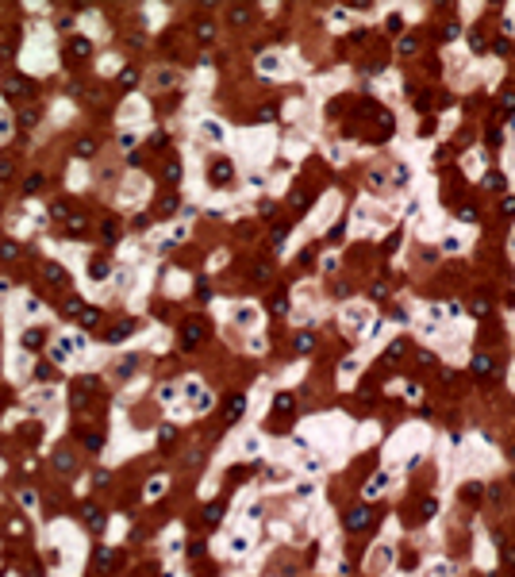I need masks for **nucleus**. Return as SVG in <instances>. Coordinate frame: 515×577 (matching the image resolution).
I'll use <instances>...</instances> for the list:
<instances>
[{"mask_svg":"<svg viewBox=\"0 0 515 577\" xmlns=\"http://www.w3.org/2000/svg\"><path fill=\"white\" fill-rule=\"evenodd\" d=\"M204 520H208V527H215V524H219V520H223V504H208Z\"/></svg>","mask_w":515,"mask_h":577,"instance_id":"9b49d317","label":"nucleus"},{"mask_svg":"<svg viewBox=\"0 0 515 577\" xmlns=\"http://www.w3.org/2000/svg\"><path fill=\"white\" fill-rule=\"evenodd\" d=\"M473 373H477V377H488V373H492V358L477 354V358H473Z\"/></svg>","mask_w":515,"mask_h":577,"instance_id":"6e6552de","label":"nucleus"},{"mask_svg":"<svg viewBox=\"0 0 515 577\" xmlns=\"http://www.w3.org/2000/svg\"><path fill=\"white\" fill-rule=\"evenodd\" d=\"M16 254H19L16 243H0V258H16Z\"/></svg>","mask_w":515,"mask_h":577,"instance_id":"5701e85b","label":"nucleus"},{"mask_svg":"<svg viewBox=\"0 0 515 577\" xmlns=\"http://www.w3.org/2000/svg\"><path fill=\"white\" fill-rule=\"evenodd\" d=\"M385 485H388V477H385V473H377V477H373V481H369V485H365V493H369V496H373V493H381V489H385Z\"/></svg>","mask_w":515,"mask_h":577,"instance_id":"a211bd4d","label":"nucleus"},{"mask_svg":"<svg viewBox=\"0 0 515 577\" xmlns=\"http://www.w3.org/2000/svg\"><path fill=\"white\" fill-rule=\"evenodd\" d=\"M4 93H8L12 100H16V97H31V81H27V77H12V81L4 85Z\"/></svg>","mask_w":515,"mask_h":577,"instance_id":"39448f33","label":"nucleus"},{"mask_svg":"<svg viewBox=\"0 0 515 577\" xmlns=\"http://www.w3.org/2000/svg\"><path fill=\"white\" fill-rule=\"evenodd\" d=\"M196 35H200V39H204V43H208V39H211V35H215V27H211V23H200V27H196Z\"/></svg>","mask_w":515,"mask_h":577,"instance_id":"c756f323","label":"nucleus"},{"mask_svg":"<svg viewBox=\"0 0 515 577\" xmlns=\"http://www.w3.org/2000/svg\"><path fill=\"white\" fill-rule=\"evenodd\" d=\"M47 281H50V285H65V273H62V265H47Z\"/></svg>","mask_w":515,"mask_h":577,"instance_id":"2eb2a0df","label":"nucleus"},{"mask_svg":"<svg viewBox=\"0 0 515 577\" xmlns=\"http://www.w3.org/2000/svg\"><path fill=\"white\" fill-rule=\"evenodd\" d=\"M50 215H54V219H65V204H62V200H58V204H54V208H50Z\"/></svg>","mask_w":515,"mask_h":577,"instance_id":"e433bc0d","label":"nucleus"},{"mask_svg":"<svg viewBox=\"0 0 515 577\" xmlns=\"http://www.w3.org/2000/svg\"><path fill=\"white\" fill-rule=\"evenodd\" d=\"M77 315H81V323H85V327H97V319H100V312H97V308H81Z\"/></svg>","mask_w":515,"mask_h":577,"instance_id":"dca6fc26","label":"nucleus"},{"mask_svg":"<svg viewBox=\"0 0 515 577\" xmlns=\"http://www.w3.org/2000/svg\"><path fill=\"white\" fill-rule=\"evenodd\" d=\"M39 185H43V177H39V173H31V177H27V185H23V193H39Z\"/></svg>","mask_w":515,"mask_h":577,"instance_id":"4be33fe9","label":"nucleus"},{"mask_svg":"<svg viewBox=\"0 0 515 577\" xmlns=\"http://www.w3.org/2000/svg\"><path fill=\"white\" fill-rule=\"evenodd\" d=\"M8 177H12V162H8V158H0V181H8Z\"/></svg>","mask_w":515,"mask_h":577,"instance_id":"473e14b6","label":"nucleus"},{"mask_svg":"<svg viewBox=\"0 0 515 577\" xmlns=\"http://www.w3.org/2000/svg\"><path fill=\"white\" fill-rule=\"evenodd\" d=\"M462 219H469V223H477V219H481V215H477V212H473V208H469V204H465V208H462Z\"/></svg>","mask_w":515,"mask_h":577,"instance_id":"4c0bfd02","label":"nucleus"},{"mask_svg":"<svg viewBox=\"0 0 515 577\" xmlns=\"http://www.w3.org/2000/svg\"><path fill=\"white\" fill-rule=\"evenodd\" d=\"M135 362H139V358H123V366H119V377H127V373L135 369Z\"/></svg>","mask_w":515,"mask_h":577,"instance_id":"f704fd0d","label":"nucleus"},{"mask_svg":"<svg viewBox=\"0 0 515 577\" xmlns=\"http://www.w3.org/2000/svg\"><path fill=\"white\" fill-rule=\"evenodd\" d=\"M158 443H161V446H169V443H173V427H169V423L158 431Z\"/></svg>","mask_w":515,"mask_h":577,"instance_id":"b1692460","label":"nucleus"},{"mask_svg":"<svg viewBox=\"0 0 515 577\" xmlns=\"http://www.w3.org/2000/svg\"><path fill=\"white\" fill-rule=\"evenodd\" d=\"M308 200H311V193H296V197H292V204H296V212H304V208H308Z\"/></svg>","mask_w":515,"mask_h":577,"instance_id":"a878e982","label":"nucleus"},{"mask_svg":"<svg viewBox=\"0 0 515 577\" xmlns=\"http://www.w3.org/2000/svg\"><path fill=\"white\" fill-rule=\"evenodd\" d=\"M458 31H462L458 23H446V27H442V39H458Z\"/></svg>","mask_w":515,"mask_h":577,"instance_id":"7c9ffc66","label":"nucleus"},{"mask_svg":"<svg viewBox=\"0 0 515 577\" xmlns=\"http://www.w3.org/2000/svg\"><path fill=\"white\" fill-rule=\"evenodd\" d=\"M242 412H246V396H242V393L227 396V404H223V420H227V423H235L239 416H242Z\"/></svg>","mask_w":515,"mask_h":577,"instance_id":"f03ea898","label":"nucleus"},{"mask_svg":"<svg viewBox=\"0 0 515 577\" xmlns=\"http://www.w3.org/2000/svg\"><path fill=\"white\" fill-rule=\"evenodd\" d=\"M415 47H419V39H415V35H408V39H404V43H400V54H412Z\"/></svg>","mask_w":515,"mask_h":577,"instance_id":"cd10ccee","label":"nucleus"},{"mask_svg":"<svg viewBox=\"0 0 515 577\" xmlns=\"http://www.w3.org/2000/svg\"><path fill=\"white\" fill-rule=\"evenodd\" d=\"M85 520H89L93 531H100V527H104V516H100V508H97V504H85Z\"/></svg>","mask_w":515,"mask_h":577,"instance_id":"0eeeda50","label":"nucleus"},{"mask_svg":"<svg viewBox=\"0 0 515 577\" xmlns=\"http://www.w3.org/2000/svg\"><path fill=\"white\" fill-rule=\"evenodd\" d=\"M35 119H39V112H35V108H23V112H19V123H23V127H31Z\"/></svg>","mask_w":515,"mask_h":577,"instance_id":"aec40b11","label":"nucleus"},{"mask_svg":"<svg viewBox=\"0 0 515 577\" xmlns=\"http://www.w3.org/2000/svg\"><path fill=\"white\" fill-rule=\"evenodd\" d=\"M435 512H438V504H435V500H431V496H427V500H423V520H431V516H435Z\"/></svg>","mask_w":515,"mask_h":577,"instance_id":"c85d7f7f","label":"nucleus"},{"mask_svg":"<svg viewBox=\"0 0 515 577\" xmlns=\"http://www.w3.org/2000/svg\"><path fill=\"white\" fill-rule=\"evenodd\" d=\"M97 566H104V570H108V566H112V550H104V546H100V550H97Z\"/></svg>","mask_w":515,"mask_h":577,"instance_id":"bb28decb","label":"nucleus"},{"mask_svg":"<svg viewBox=\"0 0 515 577\" xmlns=\"http://www.w3.org/2000/svg\"><path fill=\"white\" fill-rule=\"evenodd\" d=\"M342 524H346V531H365V527L373 524V512L369 508H350Z\"/></svg>","mask_w":515,"mask_h":577,"instance_id":"f257e3e1","label":"nucleus"},{"mask_svg":"<svg viewBox=\"0 0 515 577\" xmlns=\"http://www.w3.org/2000/svg\"><path fill=\"white\" fill-rule=\"evenodd\" d=\"M273 408H277V412H281V416H285V412H292V408H296V396H292V393H281V396H277V404H273Z\"/></svg>","mask_w":515,"mask_h":577,"instance_id":"1a4fd4ad","label":"nucleus"},{"mask_svg":"<svg viewBox=\"0 0 515 577\" xmlns=\"http://www.w3.org/2000/svg\"><path fill=\"white\" fill-rule=\"evenodd\" d=\"M89 273H93V281H104V277H108V262H100V258H97Z\"/></svg>","mask_w":515,"mask_h":577,"instance_id":"6ab92c4d","label":"nucleus"},{"mask_svg":"<svg viewBox=\"0 0 515 577\" xmlns=\"http://www.w3.org/2000/svg\"><path fill=\"white\" fill-rule=\"evenodd\" d=\"M165 181H169V185H177V181H181V162H177V158L165 165Z\"/></svg>","mask_w":515,"mask_h":577,"instance_id":"f8f14e48","label":"nucleus"},{"mask_svg":"<svg viewBox=\"0 0 515 577\" xmlns=\"http://www.w3.org/2000/svg\"><path fill=\"white\" fill-rule=\"evenodd\" d=\"M173 208H177V197H165V200H161V215H169Z\"/></svg>","mask_w":515,"mask_h":577,"instance_id":"72a5a7b5","label":"nucleus"},{"mask_svg":"<svg viewBox=\"0 0 515 577\" xmlns=\"http://www.w3.org/2000/svg\"><path fill=\"white\" fill-rule=\"evenodd\" d=\"M131 331H135V323H119L115 331H104V339H108V343H123Z\"/></svg>","mask_w":515,"mask_h":577,"instance_id":"423d86ee","label":"nucleus"},{"mask_svg":"<svg viewBox=\"0 0 515 577\" xmlns=\"http://www.w3.org/2000/svg\"><path fill=\"white\" fill-rule=\"evenodd\" d=\"M54 466H58L62 473H69V470H73V458H69L65 450H58V454H54Z\"/></svg>","mask_w":515,"mask_h":577,"instance_id":"4468645a","label":"nucleus"},{"mask_svg":"<svg viewBox=\"0 0 515 577\" xmlns=\"http://www.w3.org/2000/svg\"><path fill=\"white\" fill-rule=\"evenodd\" d=\"M65 227H69L73 235H77V231H85V215H69V219H65Z\"/></svg>","mask_w":515,"mask_h":577,"instance_id":"412c9836","label":"nucleus"},{"mask_svg":"<svg viewBox=\"0 0 515 577\" xmlns=\"http://www.w3.org/2000/svg\"><path fill=\"white\" fill-rule=\"evenodd\" d=\"M311 346H315V335H311V331H300V335H296V350H300V354H308Z\"/></svg>","mask_w":515,"mask_h":577,"instance_id":"9d476101","label":"nucleus"},{"mask_svg":"<svg viewBox=\"0 0 515 577\" xmlns=\"http://www.w3.org/2000/svg\"><path fill=\"white\" fill-rule=\"evenodd\" d=\"M23 346H27V350H39V346H43V331H27V335H23Z\"/></svg>","mask_w":515,"mask_h":577,"instance_id":"ddd939ff","label":"nucleus"},{"mask_svg":"<svg viewBox=\"0 0 515 577\" xmlns=\"http://www.w3.org/2000/svg\"><path fill=\"white\" fill-rule=\"evenodd\" d=\"M231 173H235V165H231L227 158H219V162L211 165V185H215V189H219V185H227V181H231Z\"/></svg>","mask_w":515,"mask_h":577,"instance_id":"7ed1b4c3","label":"nucleus"},{"mask_svg":"<svg viewBox=\"0 0 515 577\" xmlns=\"http://www.w3.org/2000/svg\"><path fill=\"white\" fill-rule=\"evenodd\" d=\"M89 50H93V43H89V39H69V47H65L69 62H85V58H89Z\"/></svg>","mask_w":515,"mask_h":577,"instance_id":"20e7f679","label":"nucleus"},{"mask_svg":"<svg viewBox=\"0 0 515 577\" xmlns=\"http://www.w3.org/2000/svg\"><path fill=\"white\" fill-rule=\"evenodd\" d=\"M250 16H254V12H250L246 4H239V8H231V19H235V23H246Z\"/></svg>","mask_w":515,"mask_h":577,"instance_id":"f3484780","label":"nucleus"},{"mask_svg":"<svg viewBox=\"0 0 515 577\" xmlns=\"http://www.w3.org/2000/svg\"><path fill=\"white\" fill-rule=\"evenodd\" d=\"M93 150H97V147H93V139H85V143H77V154H81V158H93Z\"/></svg>","mask_w":515,"mask_h":577,"instance_id":"393cba45","label":"nucleus"},{"mask_svg":"<svg viewBox=\"0 0 515 577\" xmlns=\"http://www.w3.org/2000/svg\"><path fill=\"white\" fill-rule=\"evenodd\" d=\"M488 189H504V173H488Z\"/></svg>","mask_w":515,"mask_h":577,"instance_id":"2f4dec72","label":"nucleus"},{"mask_svg":"<svg viewBox=\"0 0 515 577\" xmlns=\"http://www.w3.org/2000/svg\"><path fill=\"white\" fill-rule=\"evenodd\" d=\"M400 354H404V343H392V346H388V354H385V358H400Z\"/></svg>","mask_w":515,"mask_h":577,"instance_id":"c9c22d12","label":"nucleus"}]
</instances>
